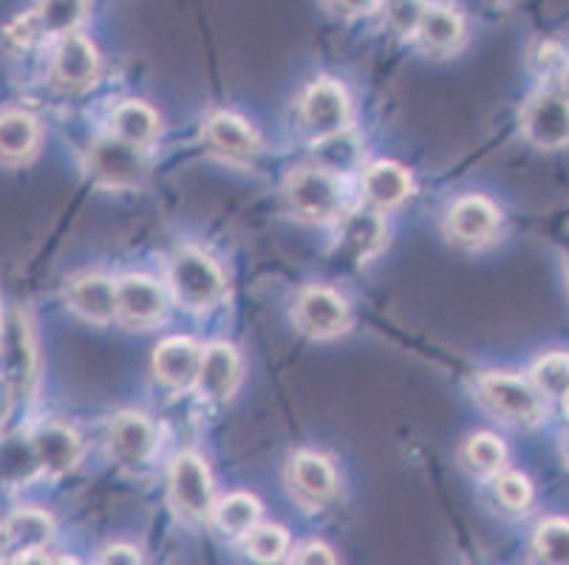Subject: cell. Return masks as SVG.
Here are the masks:
<instances>
[{
  "label": "cell",
  "mask_w": 569,
  "mask_h": 565,
  "mask_svg": "<svg viewBox=\"0 0 569 565\" xmlns=\"http://www.w3.org/2000/svg\"><path fill=\"white\" fill-rule=\"evenodd\" d=\"M40 473V461L34 453L32 435H7L0 438V490H20L32 484Z\"/></svg>",
  "instance_id": "7402d4cb"
},
{
  "label": "cell",
  "mask_w": 569,
  "mask_h": 565,
  "mask_svg": "<svg viewBox=\"0 0 569 565\" xmlns=\"http://www.w3.org/2000/svg\"><path fill=\"white\" fill-rule=\"evenodd\" d=\"M34 453L40 461V473L49 478H63L74 473L82 458V442L74 427L63 422H43L32 433Z\"/></svg>",
  "instance_id": "5bb4252c"
},
{
  "label": "cell",
  "mask_w": 569,
  "mask_h": 565,
  "mask_svg": "<svg viewBox=\"0 0 569 565\" xmlns=\"http://www.w3.org/2000/svg\"><path fill=\"white\" fill-rule=\"evenodd\" d=\"M380 0H329V7L340 14H366L377 9Z\"/></svg>",
  "instance_id": "74e56055"
},
{
  "label": "cell",
  "mask_w": 569,
  "mask_h": 565,
  "mask_svg": "<svg viewBox=\"0 0 569 565\" xmlns=\"http://www.w3.org/2000/svg\"><path fill=\"white\" fill-rule=\"evenodd\" d=\"M66 300L69 309L88 323L106 325L117 320V283L106 274H82L71 280Z\"/></svg>",
  "instance_id": "44dd1931"
},
{
  "label": "cell",
  "mask_w": 569,
  "mask_h": 565,
  "mask_svg": "<svg viewBox=\"0 0 569 565\" xmlns=\"http://www.w3.org/2000/svg\"><path fill=\"white\" fill-rule=\"evenodd\" d=\"M532 385L545 396H563L569 391V354H547L532 365Z\"/></svg>",
  "instance_id": "d6a6232c"
},
{
  "label": "cell",
  "mask_w": 569,
  "mask_h": 565,
  "mask_svg": "<svg viewBox=\"0 0 569 565\" xmlns=\"http://www.w3.org/2000/svg\"><path fill=\"white\" fill-rule=\"evenodd\" d=\"M86 9L88 0H40L34 14H29L34 38H66V34H74V29L86 18Z\"/></svg>",
  "instance_id": "d4e9b609"
},
{
  "label": "cell",
  "mask_w": 569,
  "mask_h": 565,
  "mask_svg": "<svg viewBox=\"0 0 569 565\" xmlns=\"http://www.w3.org/2000/svg\"><path fill=\"white\" fill-rule=\"evenodd\" d=\"M315 162L326 173H349L357 164L363 162V142L346 128V131L332 133V137H320L315 142Z\"/></svg>",
  "instance_id": "f1b7e54d"
},
{
  "label": "cell",
  "mask_w": 569,
  "mask_h": 565,
  "mask_svg": "<svg viewBox=\"0 0 569 565\" xmlns=\"http://www.w3.org/2000/svg\"><path fill=\"white\" fill-rule=\"evenodd\" d=\"M505 444L490 433L473 435L462 447V464L468 466L470 473L479 475V478H493V475H499L505 470Z\"/></svg>",
  "instance_id": "4dcf8cb0"
},
{
  "label": "cell",
  "mask_w": 569,
  "mask_h": 565,
  "mask_svg": "<svg viewBox=\"0 0 569 565\" xmlns=\"http://www.w3.org/2000/svg\"><path fill=\"white\" fill-rule=\"evenodd\" d=\"M168 314V294L157 280L128 274L117 283V320L128 329H151Z\"/></svg>",
  "instance_id": "8fae6325"
},
{
  "label": "cell",
  "mask_w": 569,
  "mask_h": 565,
  "mask_svg": "<svg viewBox=\"0 0 569 565\" xmlns=\"http://www.w3.org/2000/svg\"><path fill=\"white\" fill-rule=\"evenodd\" d=\"M479 402L499 418L521 427H532L545 418V393L530 380L510 373H482L476 380Z\"/></svg>",
  "instance_id": "7a4b0ae2"
},
{
  "label": "cell",
  "mask_w": 569,
  "mask_h": 565,
  "mask_svg": "<svg viewBox=\"0 0 569 565\" xmlns=\"http://www.w3.org/2000/svg\"><path fill=\"white\" fill-rule=\"evenodd\" d=\"M54 517L43 509H18L0 521V565H14L54 541Z\"/></svg>",
  "instance_id": "ba28073f"
},
{
  "label": "cell",
  "mask_w": 569,
  "mask_h": 565,
  "mask_svg": "<svg viewBox=\"0 0 569 565\" xmlns=\"http://www.w3.org/2000/svg\"><path fill=\"white\" fill-rule=\"evenodd\" d=\"M168 286L176 303H182L190 311H210L224 300L227 283L219 263L201 249L184 246L170 258Z\"/></svg>",
  "instance_id": "6da1fadb"
},
{
  "label": "cell",
  "mask_w": 569,
  "mask_h": 565,
  "mask_svg": "<svg viewBox=\"0 0 569 565\" xmlns=\"http://www.w3.org/2000/svg\"><path fill=\"white\" fill-rule=\"evenodd\" d=\"M289 490L303 509H323L335 495H338V475L329 458L318 453H298L289 461Z\"/></svg>",
  "instance_id": "4fadbf2b"
},
{
  "label": "cell",
  "mask_w": 569,
  "mask_h": 565,
  "mask_svg": "<svg viewBox=\"0 0 569 565\" xmlns=\"http://www.w3.org/2000/svg\"><path fill=\"white\" fill-rule=\"evenodd\" d=\"M419 43L428 51L437 54H448V51L459 49L465 40V23L453 9L448 7H428L422 14V23L417 29Z\"/></svg>",
  "instance_id": "4316f807"
},
{
  "label": "cell",
  "mask_w": 569,
  "mask_h": 565,
  "mask_svg": "<svg viewBox=\"0 0 569 565\" xmlns=\"http://www.w3.org/2000/svg\"><path fill=\"white\" fill-rule=\"evenodd\" d=\"M538 565H569V521L552 517L538 526L532 541Z\"/></svg>",
  "instance_id": "1f68e13d"
},
{
  "label": "cell",
  "mask_w": 569,
  "mask_h": 565,
  "mask_svg": "<svg viewBox=\"0 0 569 565\" xmlns=\"http://www.w3.org/2000/svg\"><path fill=\"white\" fill-rule=\"evenodd\" d=\"M292 565H338V557L335 552L326 543L312 541V543H303L298 552H295Z\"/></svg>",
  "instance_id": "d590c367"
},
{
  "label": "cell",
  "mask_w": 569,
  "mask_h": 565,
  "mask_svg": "<svg viewBox=\"0 0 569 565\" xmlns=\"http://www.w3.org/2000/svg\"><path fill=\"white\" fill-rule=\"evenodd\" d=\"M86 168L97 184L111 186V190H131L142 184L148 175V155H144V148L108 133L91 142Z\"/></svg>",
  "instance_id": "277c9868"
},
{
  "label": "cell",
  "mask_w": 569,
  "mask_h": 565,
  "mask_svg": "<svg viewBox=\"0 0 569 565\" xmlns=\"http://www.w3.org/2000/svg\"><path fill=\"white\" fill-rule=\"evenodd\" d=\"M97 565H142V554L126 543H113V546L102 548Z\"/></svg>",
  "instance_id": "8d00e7d4"
},
{
  "label": "cell",
  "mask_w": 569,
  "mask_h": 565,
  "mask_svg": "<svg viewBox=\"0 0 569 565\" xmlns=\"http://www.w3.org/2000/svg\"><path fill=\"white\" fill-rule=\"evenodd\" d=\"M363 193L375 210H391L411 195V175L395 162L371 164L363 175Z\"/></svg>",
  "instance_id": "603a6c76"
},
{
  "label": "cell",
  "mask_w": 569,
  "mask_h": 565,
  "mask_svg": "<svg viewBox=\"0 0 569 565\" xmlns=\"http://www.w3.org/2000/svg\"><path fill=\"white\" fill-rule=\"evenodd\" d=\"M499 210L482 195H465L448 212V235L462 246H482L499 230Z\"/></svg>",
  "instance_id": "e0dca14e"
},
{
  "label": "cell",
  "mask_w": 569,
  "mask_h": 565,
  "mask_svg": "<svg viewBox=\"0 0 569 565\" xmlns=\"http://www.w3.org/2000/svg\"><path fill=\"white\" fill-rule=\"evenodd\" d=\"M521 131L536 148L558 150L569 144V97L563 91H541L521 111Z\"/></svg>",
  "instance_id": "52a82bcc"
},
{
  "label": "cell",
  "mask_w": 569,
  "mask_h": 565,
  "mask_svg": "<svg viewBox=\"0 0 569 565\" xmlns=\"http://www.w3.org/2000/svg\"><path fill=\"white\" fill-rule=\"evenodd\" d=\"M9 411H12V391L0 382V427L7 424Z\"/></svg>",
  "instance_id": "ab89813d"
},
{
  "label": "cell",
  "mask_w": 569,
  "mask_h": 565,
  "mask_svg": "<svg viewBox=\"0 0 569 565\" xmlns=\"http://www.w3.org/2000/svg\"><path fill=\"white\" fill-rule=\"evenodd\" d=\"M14 565H77L74 559H66V557H51L49 552H34L29 557L18 559Z\"/></svg>",
  "instance_id": "f35d334b"
},
{
  "label": "cell",
  "mask_w": 569,
  "mask_h": 565,
  "mask_svg": "<svg viewBox=\"0 0 569 565\" xmlns=\"http://www.w3.org/2000/svg\"><path fill=\"white\" fill-rule=\"evenodd\" d=\"M97 74H100V57L94 43L82 34L60 38L51 60V77L57 85H63L66 91H86L94 85Z\"/></svg>",
  "instance_id": "9a60e30c"
},
{
  "label": "cell",
  "mask_w": 569,
  "mask_h": 565,
  "mask_svg": "<svg viewBox=\"0 0 569 565\" xmlns=\"http://www.w3.org/2000/svg\"><path fill=\"white\" fill-rule=\"evenodd\" d=\"M40 144V128L26 111L0 113V162L18 164L34 155Z\"/></svg>",
  "instance_id": "cb8c5ba5"
},
{
  "label": "cell",
  "mask_w": 569,
  "mask_h": 565,
  "mask_svg": "<svg viewBox=\"0 0 569 565\" xmlns=\"http://www.w3.org/2000/svg\"><path fill=\"white\" fill-rule=\"evenodd\" d=\"M238 380H241V360H238L236 349L224 345V342H213L201 349V365L199 376H196V387L204 398H230L236 393Z\"/></svg>",
  "instance_id": "ffe728a7"
},
{
  "label": "cell",
  "mask_w": 569,
  "mask_h": 565,
  "mask_svg": "<svg viewBox=\"0 0 569 565\" xmlns=\"http://www.w3.org/2000/svg\"><path fill=\"white\" fill-rule=\"evenodd\" d=\"M207 142L216 153H221L227 162L250 164L261 153V139L250 124L236 113L219 111L207 119Z\"/></svg>",
  "instance_id": "ac0fdd59"
},
{
  "label": "cell",
  "mask_w": 569,
  "mask_h": 565,
  "mask_svg": "<svg viewBox=\"0 0 569 565\" xmlns=\"http://www.w3.org/2000/svg\"><path fill=\"white\" fill-rule=\"evenodd\" d=\"M295 323L303 334L315 336V340H329V336L343 334L346 325H349V305L332 289L309 286L298 294Z\"/></svg>",
  "instance_id": "7c38bea8"
},
{
  "label": "cell",
  "mask_w": 569,
  "mask_h": 565,
  "mask_svg": "<svg viewBox=\"0 0 569 565\" xmlns=\"http://www.w3.org/2000/svg\"><path fill=\"white\" fill-rule=\"evenodd\" d=\"M493 490L496 497H499V504L510 512H525L532 501V486L521 473L496 475Z\"/></svg>",
  "instance_id": "e575fe53"
},
{
  "label": "cell",
  "mask_w": 569,
  "mask_h": 565,
  "mask_svg": "<svg viewBox=\"0 0 569 565\" xmlns=\"http://www.w3.org/2000/svg\"><path fill=\"white\" fill-rule=\"evenodd\" d=\"M108 447H111V458L122 470L142 473L157 458V430L142 413H119V416H113L111 430H108Z\"/></svg>",
  "instance_id": "9c48e42d"
},
{
  "label": "cell",
  "mask_w": 569,
  "mask_h": 565,
  "mask_svg": "<svg viewBox=\"0 0 569 565\" xmlns=\"http://www.w3.org/2000/svg\"><path fill=\"white\" fill-rule=\"evenodd\" d=\"M283 195H287L289 210L307 221H329L343 206V190H340L338 175L320 168H301L289 173Z\"/></svg>",
  "instance_id": "8992f818"
},
{
  "label": "cell",
  "mask_w": 569,
  "mask_h": 565,
  "mask_svg": "<svg viewBox=\"0 0 569 565\" xmlns=\"http://www.w3.org/2000/svg\"><path fill=\"white\" fill-rule=\"evenodd\" d=\"M168 495L173 509L184 521H210V512L216 506V486L213 475H210V470H207V464L199 455H176L168 475Z\"/></svg>",
  "instance_id": "5b68a950"
},
{
  "label": "cell",
  "mask_w": 569,
  "mask_h": 565,
  "mask_svg": "<svg viewBox=\"0 0 569 565\" xmlns=\"http://www.w3.org/2000/svg\"><path fill=\"white\" fill-rule=\"evenodd\" d=\"M388 241V226L380 210H355L340 221L338 252L351 263H369L382 252Z\"/></svg>",
  "instance_id": "2e32d148"
},
{
  "label": "cell",
  "mask_w": 569,
  "mask_h": 565,
  "mask_svg": "<svg viewBox=\"0 0 569 565\" xmlns=\"http://www.w3.org/2000/svg\"><path fill=\"white\" fill-rule=\"evenodd\" d=\"M201 365V349L188 336H170L159 342L157 354H153V373L170 391H188L196 385Z\"/></svg>",
  "instance_id": "d6986e66"
},
{
  "label": "cell",
  "mask_w": 569,
  "mask_h": 565,
  "mask_svg": "<svg viewBox=\"0 0 569 565\" xmlns=\"http://www.w3.org/2000/svg\"><path fill=\"white\" fill-rule=\"evenodd\" d=\"M111 133L122 142H131L137 148L151 144L159 133V117L151 105L144 102H122L111 117Z\"/></svg>",
  "instance_id": "83f0119b"
},
{
  "label": "cell",
  "mask_w": 569,
  "mask_h": 565,
  "mask_svg": "<svg viewBox=\"0 0 569 565\" xmlns=\"http://www.w3.org/2000/svg\"><path fill=\"white\" fill-rule=\"evenodd\" d=\"M382 12H386L388 26L402 34V38H417V29L426 14V3L422 0H380Z\"/></svg>",
  "instance_id": "836d02e7"
},
{
  "label": "cell",
  "mask_w": 569,
  "mask_h": 565,
  "mask_svg": "<svg viewBox=\"0 0 569 565\" xmlns=\"http://www.w3.org/2000/svg\"><path fill=\"white\" fill-rule=\"evenodd\" d=\"M301 119L303 128L318 139L346 131L351 119V102L346 88L335 80L312 82L301 97Z\"/></svg>",
  "instance_id": "30bf717a"
},
{
  "label": "cell",
  "mask_w": 569,
  "mask_h": 565,
  "mask_svg": "<svg viewBox=\"0 0 569 565\" xmlns=\"http://www.w3.org/2000/svg\"><path fill=\"white\" fill-rule=\"evenodd\" d=\"M0 382L12 393H29L38 382V349L20 309L0 317Z\"/></svg>",
  "instance_id": "3957f363"
},
{
  "label": "cell",
  "mask_w": 569,
  "mask_h": 565,
  "mask_svg": "<svg viewBox=\"0 0 569 565\" xmlns=\"http://www.w3.org/2000/svg\"><path fill=\"white\" fill-rule=\"evenodd\" d=\"M261 501L250 492H232V495L221 497L219 504L210 512V521L227 537H244L252 526L261 521Z\"/></svg>",
  "instance_id": "484cf974"
},
{
  "label": "cell",
  "mask_w": 569,
  "mask_h": 565,
  "mask_svg": "<svg viewBox=\"0 0 569 565\" xmlns=\"http://www.w3.org/2000/svg\"><path fill=\"white\" fill-rule=\"evenodd\" d=\"M561 91H563V93H567V97H569V69H567V71H563V80H561Z\"/></svg>",
  "instance_id": "60d3db41"
},
{
  "label": "cell",
  "mask_w": 569,
  "mask_h": 565,
  "mask_svg": "<svg viewBox=\"0 0 569 565\" xmlns=\"http://www.w3.org/2000/svg\"><path fill=\"white\" fill-rule=\"evenodd\" d=\"M563 413H567V416H569V391L567 393H563Z\"/></svg>",
  "instance_id": "b9f144b4"
},
{
  "label": "cell",
  "mask_w": 569,
  "mask_h": 565,
  "mask_svg": "<svg viewBox=\"0 0 569 565\" xmlns=\"http://www.w3.org/2000/svg\"><path fill=\"white\" fill-rule=\"evenodd\" d=\"M241 541L247 557L261 565H278L289 554V532L278 523H258Z\"/></svg>",
  "instance_id": "f546056e"
}]
</instances>
